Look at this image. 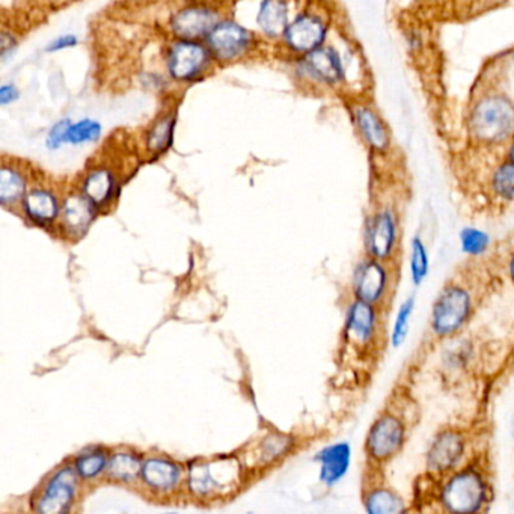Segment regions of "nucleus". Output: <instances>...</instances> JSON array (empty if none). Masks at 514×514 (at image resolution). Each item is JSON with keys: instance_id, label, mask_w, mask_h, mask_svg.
<instances>
[{"instance_id": "37", "label": "nucleus", "mask_w": 514, "mask_h": 514, "mask_svg": "<svg viewBox=\"0 0 514 514\" xmlns=\"http://www.w3.org/2000/svg\"><path fill=\"white\" fill-rule=\"evenodd\" d=\"M19 92H17L16 86L4 85L0 88V103L2 105H8L11 101L17 100Z\"/></svg>"}, {"instance_id": "35", "label": "nucleus", "mask_w": 514, "mask_h": 514, "mask_svg": "<svg viewBox=\"0 0 514 514\" xmlns=\"http://www.w3.org/2000/svg\"><path fill=\"white\" fill-rule=\"evenodd\" d=\"M70 127L71 123L68 120L59 121L56 126H53V129L49 132V138H47V147L55 150V148H59L62 144H65Z\"/></svg>"}, {"instance_id": "36", "label": "nucleus", "mask_w": 514, "mask_h": 514, "mask_svg": "<svg viewBox=\"0 0 514 514\" xmlns=\"http://www.w3.org/2000/svg\"><path fill=\"white\" fill-rule=\"evenodd\" d=\"M77 40L74 35H62L58 40L50 44L49 52H58V50L68 49V47L76 46Z\"/></svg>"}, {"instance_id": "34", "label": "nucleus", "mask_w": 514, "mask_h": 514, "mask_svg": "<svg viewBox=\"0 0 514 514\" xmlns=\"http://www.w3.org/2000/svg\"><path fill=\"white\" fill-rule=\"evenodd\" d=\"M101 133V126L94 120H82L71 124L67 133L68 144L79 145L85 142L97 141Z\"/></svg>"}, {"instance_id": "20", "label": "nucleus", "mask_w": 514, "mask_h": 514, "mask_svg": "<svg viewBox=\"0 0 514 514\" xmlns=\"http://www.w3.org/2000/svg\"><path fill=\"white\" fill-rule=\"evenodd\" d=\"M209 44L219 58L233 59L245 52L249 44V34L236 23H221L210 32Z\"/></svg>"}, {"instance_id": "5", "label": "nucleus", "mask_w": 514, "mask_h": 514, "mask_svg": "<svg viewBox=\"0 0 514 514\" xmlns=\"http://www.w3.org/2000/svg\"><path fill=\"white\" fill-rule=\"evenodd\" d=\"M344 341L350 355L356 359L362 379H370L382 349V319L379 308L355 300L347 310L344 323Z\"/></svg>"}, {"instance_id": "14", "label": "nucleus", "mask_w": 514, "mask_h": 514, "mask_svg": "<svg viewBox=\"0 0 514 514\" xmlns=\"http://www.w3.org/2000/svg\"><path fill=\"white\" fill-rule=\"evenodd\" d=\"M144 457L145 453L126 445L112 448L106 484L124 487V489H138Z\"/></svg>"}, {"instance_id": "27", "label": "nucleus", "mask_w": 514, "mask_h": 514, "mask_svg": "<svg viewBox=\"0 0 514 514\" xmlns=\"http://www.w3.org/2000/svg\"><path fill=\"white\" fill-rule=\"evenodd\" d=\"M258 25L270 37L287 31V5L282 2H264L258 13Z\"/></svg>"}, {"instance_id": "4", "label": "nucleus", "mask_w": 514, "mask_h": 514, "mask_svg": "<svg viewBox=\"0 0 514 514\" xmlns=\"http://www.w3.org/2000/svg\"><path fill=\"white\" fill-rule=\"evenodd\" d=\"M186 468L187 499L204 505L233 498L248 478L237 454L192 460Z\"/></svg>"}, {"instance_id": "33", "label": "nucleus", "mask_w": 514, "mask_h": 514, "mask_svg": "<svg viewBox=\"0 0 514 514\" xmlns=\"http://www.w3.org/2000/svg\"><path fill=\"white\" fill-rule=\"evenodd\" d=\"M174 118L165 117L157 121L156 126L151 130L148 135V147L153 153H163L171 147L172 132H174Z\"/></svg>"}, {"instance_id": "30", "label": "nucleus", "mask_w": 514, "mask_h": 514, "mask_svg": "<svg viewBox=\"0 0 514 514\" xmlns=\"http://www.w3.org/2000/svg\"><path fill=\"white\" fill-rule=\"evenodd\" d=\"M25 187V180L16 169H2L0 172V201L2 204L16 202L25 193Z\"/></svg>"}, {"instance_id": "6", "label": "nucleus", "mask_w": 514, "mask_h": 514, "mask_svg": "<svg viewBox=\"0 0 514 514\" xmlns=\"http://www.w3.org/2000/svg\"><path fill=\"white\" fill-rule=\"evenodd\" d=\"M85 490L70 460L65 459L32 490L28 514H79Z\"/></svg>"}, {"instance_id": "25", "label": "nucleus", "mask_w": 514, "mask_h": 514, "mask_svg": "<svg viewBox=\"0 0 514 514\" xmlns=\"http://www.w3.org/2000/svg\"><path fill=\"white\" fill-rule=\"evenodd\" d=\"M25 210L37 224H50L58 216V201L46 190H34L26 195Z\"/></svg>"}, {"instance_id": "32", "label": "nucleus", "mask_w": 514, "mask_h": 514, "mask_svg": "<svg viewBox=\"0 0 514 514\" xmlns=\"http://www.w3.org/2000/svg\"><path fill=\"white\" fill-rule=\"evenodd\" d=\"M490 237L484 231L474 227H466L460 231V248L469 257H480L489 249Z\"/></svg>"}, {"instance_id": "29", "label": "nucleus", "mask_w": 514, "mask_h": 514, "mask_svg": "<svg viewBox=\"0 0 514 514\" xmlns=\"http://www.w3.org/2000/svg\"><path fill=\"white\" fill-rule=\"evenodd\" d=\"M410 276L412 282L417 287H420L430 272V255L427 251L426 243L420 236H414L412 243H410V258H409Z\"/></svg>"}, {"instance_id": "12", "label": "nucleus", "mask_w": 514, "mask_h": 514, "mask_svg": "<svg viewBox=\"0 0 514 514\" xmlns=\"http://www.w3.org/2000/svg\"><path fill=\"white\" fill-rule=\"evenodd\" d=\"M391 288V275L382 261L367 258L356 267L353 290L356 300L379 308L385 302Z\"/></svg>"}, {"instance_id": "26", "label": "nucleus", "mask_w": 514, "mask_h": 514, "mask_svg": "<svg viewBox=\"0 0 514 514\" xmlns=\"http://www.w3.org/2000/svg\"><path fill=\"white\" fill-rule=\"evenodd\" d=\"M86 198L94 205L105 204L114 193V178L106 169L91 172L83 184Z\"/></svg>"}, {"instance_id": "39", "label": "nucleus", "mask_w": 514, "mask_h": 514, "mask_svg": "<svg viewBox=\"0 0 514 514\" xmlns=\"http://www.w3.org/2000/svg\"><path fill=\"white\" fill-rule=\"evenodd\" d=\"M508 160H510L511 163H514V142L511 144L510 151H508Z\"/></svg>"}, {"instance_id": "38", "label": "nucleus", "mask_w": 514, "mask_h": 514, "mask_svg": "<svg viewBox=\"0 0 514 514\" xmlns=\"http://www.w3.org/2000/svg\"><path fill=\"white\" fill-rule=\"evenodd\" d=\"M508 272H510L511 279L514 281V254L511 257L510 264H508Z\"/></svg>"}, {"instance_id": "22", "label": "nucleus", "mask_w": 514, "mask_h": 514, "mask_svg": "<svg viewBox=\"0 0 514 514\" xmlns=\"http://www.w3.org/2000/svg\"><path fill=\"white\" fill-rule=\"evenodd\" d=\"M306 68L317 80L334 85L344 76L343 62L337 50L332 47H320L308 53L305 59Z\"/></svg>"}, {"instance_id": "1", "label": "nucleus", "mask_w": 514, "mask_h": 514, "mask_svg": "<svg viewBox=\"0 0 514 514\" xmlns=\"http://www.w3.org/2000/svg\"><path fill=\"white\" fill-rule=\"evenodd\" d=\"M495 501V468L489 447L450 474L421 472L410 496L414 514H489Z\"/></svg>"}, {"instance_id": "11", "label": "nucleus", "mask_w": 514, "mask_h": 514, "mask_svg": "<svg viewBox=\"0 0 514 514\" xmlns=\"http://www.w3.org/2000/svg\"><path fill=\"white\" fill-rule=\"evenodd\" d=\"M296 442V439L287 433L269 432L249 442L237 456L248 477L261 475L287 459L293 453Z\"/></svg>"}, {"instance_id": "10", "label": "nucleus", "mask_w": 514, "mask_h": 514, "mask_svg": "<svg viewBox=\"0 0 514 514\" xmlns=\"http://www.w3.org/2000/svg\"><path fill=\"white\" fill-rule=\"evenodd\" d=\"M361 502L365 514H414L410 499L389 481L385 469L364 466L361 475Z\"/></svg>"}, {"instance_id": "16", "label": "nucleus", "mask_w": 514, "mask_h": 514, "mask_svg": "<svg viewBox=\"0 0 514 514\" xmlns=\"http://www.w3.org/2000/svg\"><path fill=\"white\" fill-rule=\"evenodd\" d=\"M352 445L346 441L334 442L322 448L314 457L319 465V480L326 489L337 486L352 466Z\"/></svg>"}, {"instance_id": "13", "label": "nucleus", "mask_w": 514, "mask_h": 514, "mask_svg": "<svg viewBox=\"0 0 514 514\" xmlns=\"http://www.w3.org/2000/svg\"><path fill=\"white\" fill-rule=\"evenodd\" d=\"M398 242V221L391 209L379 210L370 218L365 230V249L370 258L382 261L391 258Z\"/></svg>"}, {"instance_id": "21", "label": "nucleus", "mask_w": 514, "mask_h": 514, "mask_svg": "<svg viewBox=\"0 0 514 514\" xmlns=\"http://www.w3.org/2000/svg\"><path fill=\"white\" fill-rule=\"evenodd\" d=\"M216 14L204 8H189V10L181 11L177 14L172 29L178 37L192 40V38H201L204 35H210V32L216 28Z\"/></svg>"}, {"instance_id": "40", "label": "nucleus", "mask_w": 514, "mask_h": 514, "mask_svg": "<svg viewBox=\"0 0 514 514\" xmlns=\"http://www.w3.org/2000/svg\"><path fill=\"white\" fill-rule=\"evenodd\" d=\"M511 436H513V441H514V420H513V426H511Z\"/></svg>"}, {"instance_id": "24", "label": "nucleus", "mask_w": 514, "mask_h": 514, "mask_svg": "<svg viewBox=\"0 0 514 514\" xmlns=\"http://www.w3.org/2000/svg\"><path fill=\"white\" fill-rule=\"evenodd\" d=\"M94 204L86 196H70L65 201L62 218L65 227L70 233L79 234L86 231V228L94 221Z\"/></svg>"}, {"instance_id": "23", "label": "nucleus", "mask_w": 514, "mask_h": 514, "mask_svg": "<svg viewBox=\"0 0 514 514\" xmlns=\"http://www.w3.org/2000/svg\"><path fill=\"white\" fill-rule=\"evenodd\" d=\"M355 117L359 132H361L365 142L373 150H388L389 144H391V136H389L388 129H386L379 114L368 106H362V108L356 109Z\"/></svg>"}, {"instance_id": "41", "label": "nucleus", "mask_w": 514, "mask_h": 514, "mask_svg": "<svg viewBox=\"0 0 514 514\" xmlns=\"http://www.w3.org/2000/svg\"><path fill=\"white\" fill-rule=\"evenodd\" d=\"M166 514H175V513H166Z\"/></svg>"}, {"instance_id": "19", "label": "nucleus", "mask_w": 514, "mask_h": 514, "mask_svg": "<svg viewBox=\"0 0 514 514\" xmlns=\"http://www.w3.org/2000/svg\"><path fill=\"white\" fill-rule=\"evenodd\" d=\"M475 364V347L472 341L453 344L442 356V379L450 385H460L471 376Z\"/></svg>"}, {"instance_id": "8", "label": "nucleus", "mask_w": 514, "mask_h": 514, "mask_svg": "<svg viewBox=\"0 0 514 514\" xmlns=\"http://www.w3.org/2000/svg\"><path fill=\"white\" fill-rule=\"evenodd\" d=\"M474 299L462 285H447L436 297L430 316V331L438 340H454L471 320Z\"/></svg>"}, {"instance_id": "31", "label": "nucleus", "mask_w": 514, "mask_h": 514, "mask_svg": "<svg viewBox=\"0 0 514 514\" xmlns=\"http://www.w3.org/2000/svg\"><path fill=\"white\" fill-rule=\"evenodd\" d=\"M492 189L502 201L514 202V163L510 160L499 165L493 172Z\"/></svg>"}, {"instance_id": "9", "label": "nucleus", "mask_w": 514, "mask_h": 514, "mask_svg": "<svg viewBox=\"0 0 514 514\" xmlns=\"http://www.w3.org/2000/svg\"><path fill=\"white\" fill-rule=\"evenodd\" d=\"M471 133L483 144H499L514 133V105L504 95H487L477 101L469 118Z\"/></svg>"}, {"instance_id": "18", "label": "nucleus", "mask_w": 514, "mask_h": 514, "mask_svg": "<svg viewBox=\"0 0 514 514\" xmlns=\"http://www.w3.org/2000/svg\"><path fill=\"white\" fill-rule=\"evenodd\" d=\"M209 61L204 47L192 41H181L172 47L169 55V71L175 79L189 80L198 76Z\"/></svg>"}, {"instance_id": "15", "label": "nucleus", "mask_w": 514, "mask_h": 514, "mask_svg": "<svg viewBox=\"0 0 514 514\" xmlns=\"http://www.w3.org/2000/svg\"><path fill=\"white\" fill-rule=\"evenodd\" d=\"M111 450L112 448L105 445H91L68 457L86 490L106 484Z\"/></svg>"}, {"instance_id": "28", "label": "nucleus", "mask_w": 514, "mask_h": 514, "mask_svg": "<svg viewBox=\"0 0 514 514\" xmlns=\"http://www.w3.org/2000/svg\"><path fill=\"white\" fill-rule=\"evenodd\" d=\"M415 306H417V300L414 296L407 297L398 306L394 323H392L391 334H389V344L394 349H400L409 337L410 322H412V316H414Z\"/></svg>"}, {"instance_id": "2", "label": "nucleus", "mask_w": 514, "mask_h": 514, "mask_svg": "<svg viewBox=\"0 0 514 514\" xmlns=\"http://www.w3.org/2000/svg\"><path fill=\"white\" fill-rule=\"evenodd\" d=\"M418 421V403L409 382L403 379L392 389L368 426L364 441V466L388 471L403 453Z\"/></svg>"}, {"instance_id": "3", "label": "nucleus", "mask_w": 514, "mask_h": 514, "mask_svg": "<svg viewBox=\"0 0 514 514\" xmlns=\"http://www.w3.org/2000/svg\"><path fill=\"white\" fill-rule=\"evenodd\" d=\"M489 447L486 432L478 424L453 421L436 430L424 453V471L444 475L465 466Z\"/></svg>"}, {"instance_id": "7", "label": "nucleus", "mask_w": 514, "mask_h": 514, "mask_svg": "<svg viewBox=\"0 0 514 514\" xmlns=\"http://www.w3.org/2000/svg\"><path fill=\"white\" fill-rule=\"evenodd\" d=\"M186 484V465L165 453H145L136 492L148 501L169 504L187 499Z\"/></svg>"}, {"instance_id": "17", "label": "nucleus", "mask_w": 514, "mask_h": 514, "mask_svg": "<svg viewBox=\"0 0 514 514\" xmlns=\"http://www.w3.org/2000/svg\"><path fill=\"white\" fill-rule=\"evenodd\" d=\"M325 37V22L313 14L297 17L285 31L288 46L296 52L311 53L320 49Z\"/></svg>"}]
</instances>
